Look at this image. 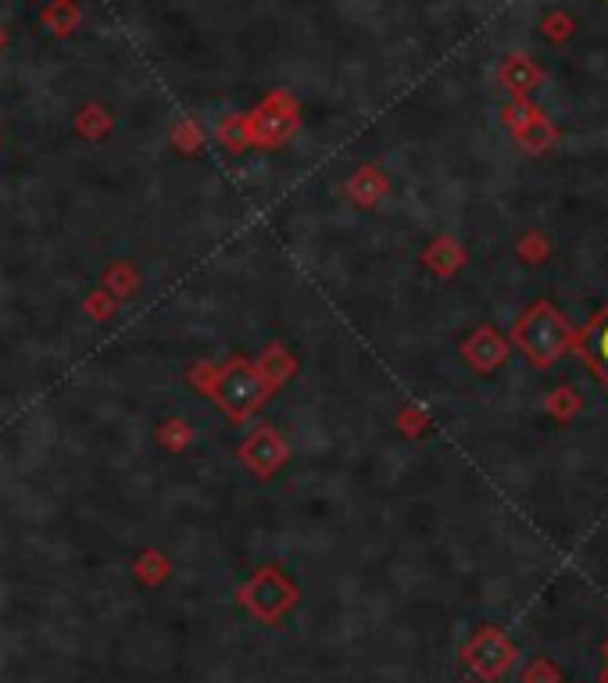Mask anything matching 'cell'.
<instances>
[{
  "mask_svg": "<svg viewBox=\"0 0 608 683\" xmlns=\"http://www.w3.org/2000/svg\"><path fill=\"white\" fill-rule=\"evenodd\" d=\"M572 340H577V329L551 301H534L508 333V344L537 369H551L558 358L572 352Z\"/></svg>",
  "mask_w": 608,
  "mask_h": 683,
  "instance_id": "6da1fadb",
  "label": "cell"
},
{
  "mask_svg": "<svg viewBox=\"0 0 608 683\" xmlns=\"http://www.w3.org/2000/svg\"><path fill=\"white\" fill-rule=\"evenodd\" d=\"M501 126L512 132V140L534 158L548 155L558 143V126L530 101V97H512L508 105H501Z\"/></svg>",
  "mask_w": 608,
  "mask_h": 683,
  "instance_id": "7a4b0ae2",
  "label": "cell"
},
{
  "mask_svg": "<svg viewBox=\"0 0 608 683\" xmlns=\"http://www.w3.org/2000/svg\"><path fill=\"white\" fill-rule=\"evenodd\" d=\"M572 352L584 358V365L601 387L608 390V305L590 315V323L584 329H577V340H572Z\"/></svg>",
  "mask_w": 608,
  "mask_h": 683,
  "instance_id": "3957f363",
  "label": "cell"
},
{
  "mask_svg": "<svg viewBox=\"0 0 608 683\" xmlns=\"http://www.w3.org/2000/svg\"><path fill=\"white\" fill-rule=\"evenodd\" d=\"M508 352H512V344H508L495 326H480L462 344V358L472 365L476 373H498L501 365L508 362Z\"/></svg>",
  "mask_w": 608,
  "mask_h": 683,
  "instance_id": "277c9868",
  "label": "cell"
},
{
  "mask_svg": "<svg viewBox=\"0 0 608 683\" xmlns=\"http://www.w3.org/2000/svg\"><path fill=\"white\" fill-rule=\"evenodd\" d=\"M219 402L233 412V415H243L251 412L258 402H261V379L243 369V365H237V369H229L219 383Z\"/></svg>",
  "mask_w": 608,
  "mask_h": 683,
  "instance_id": "5b68a950",
  "label": "cell"
},
{
  "mask_svg": "<svg viewBox=\"0 0 608 683\" xmlns=\"http://www.w3.org/2000/svg\"><path fill=\"white\" fill-rule=\"evenodd\" d=\"M498 82L512 97H530L537 87H545V69L526 55H508L498 69Z\"/></svg>",
  "mask_w": 608,
  "mask_h": 683,
  "instance_id": "8992f818",
  "label": "cell"
},
{
  "mask_svg": "<svg viewBox=\"0 0 608 683\" xmlns=\"http://www.w3.org/2000/svg\"><path fill=\"white\" fill-rule=\"evenodd\" d=\"M293 126H298V115H293V105L287 101V97H272V101L261 108L258 119H255V132L266 143L283 140Z\"/></svg>",
  "mask_w": 608,
  "mask_h": 683,
  "instance_id": "52a82bcc",
  "label": "cell"
},
{
  "mask_svg": "<svg viewBox=\"0 0 608 683\" xmlns=\"http://www.w3.org/2000/svg\"><path fill=\"white\" fill-rule=\"evenodd\" d=\"M426 265H430L437 276H455L466 265V251L455 240L443 237V240H437L430 247V251H426Z\"/></svg>",
  "mask_w": 608,
  "mask_h": 683,
  "instance_id": "ba28073f",
  "label": "cell"
},
{
  "mask_svg": "<svg viewBox=\"0 0 608 683\" xmlns=\"http://www.w3.org/2000/svg\"><path fill=\"white\" fill-rule=\"evenodd\" d=\"M545 408H548L551 419H558V423H572V419H577V415L584 412V397H580L577 390H572L569 383H562V387H555V390L548 394Z\"/></svg>",
  "mask_w": 608,
  "mask_h": 683,
  "instance_id": "9c48e42d",
  "label": "cell"
},
{
  "mask_svg": "<svg viewBox=\"0 0 608 683\" xmlns=\"http://www.w3.org/2000/svg\"><path fill=\"white\" fill-rule=\"evenodd\" d=\"M540 37H545L548 43H569L572 37H577V19H572L569 11H548L545 19H540Z\"/></svg>",
  "mask_w": 608,
  "mask_h": 683,
  "instance_id": "30bf717a",
  "label": "cell"
},
{
  "mask_svg": "<svg viewBox=\"0 0 608 683\" xmlns=\"http://www.w3.org/2000/svg\"><path fill=\"white\" fill-rule=\"evenodd\" d=\"M516 255H519L526 265H545V261L551 258V240H548V232H540V229L522 232L519 244H516Z\"/></svg>",
  "mask_w": 608,
  "mask_h": 683,
  "instance_id": "8fae6325",
  "label": "cell"
},
{
  "mask_svg": "<svg viewBox=\"0 0 608 683\" xmlns=\"http://www.w3.org/2000/svg\"><path fill=\"white\" fill-rule=\"evenodd\" d=\"M43 26L51 29V32H69V29L76 26V8H72V0H58V4L47 8Z\"/></svg>",
  "mask_w": 608,
  "mask_h": 683,
  "instance_id": "7c38bea8",
  "label": "cell"
},
{
  "mask_svg": "<svg viewBox=\"0 0 608 683\" xmlns=\"http://www.w3.org/2000/svg\"><path fill=\"white\" fill-rule=\"evenodd\" d=\"M526 683H555V670H551V665H537V673L530 670Z\"/></svg>",
  "mask_w": 608,
  "mask_h": 683,
  "instance_id": "4fadbf2b",
  "label": "cell"
},
{
  "mask_svg": "<svg viewBox=\"0 0 608 683\" xmlns=\"http://www.w3.org/2000/svg\"><path fill=\"white\" fill-rule=\"evenodd\" d=\"M0 47H4V29H0Z\"/></svg>",
  "mask_w": 608,
  "mask_h": 683,
  "instance_id": "5bb4252c",
  "label": "cell"
}]
</instances>
